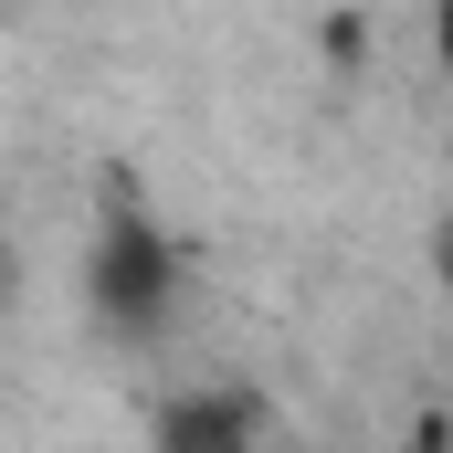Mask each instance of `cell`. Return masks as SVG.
I'll return each instance as SVG.
<instances>
[{
	"mask_svg": "<svg viewBox=\"0 0 453 453\" xmlns=\"http://www.w3.org/2000/svg\"><path fill=\"white\" fill-rule=\"evenodd\" d=\"M433 53H443V74H453V0H433Z\"/></svg>",
	"mask_w": 453,
	"mask_h": 453,
	"instance_id": "obj_3",
	"label": "cell"
},
{
	"mask_svg": "<svg viewBox=\"0 0 453 453\" xmlns=\"http://www.w3.org/2000/svg\"><path fill=\"white\" fill-rule=\"evenodd\" d=\"M85 306L106 317L116 338H158L180 317V242L148 222L137 201H106L96 253H85Z\"/></svg>",
	"mask_w": 453,
	"mask_h": 453,
	"instance_id": "obj_1",
	"label": "cell"
},
{
	"mask_svg": "<svg viewBox=\"0 0 453 453\" xmlns=\"http://www.w3.org/2000/svg\"><path fill=\"white\" fill-rule=\"evenodd\" d=\"M158 453H264V411L242 390H190L158 411Z\"/></svg>",
	"mask_w": 453,
	"mask_h": 453,
	"instance_id": "obj_2",
	"label": "cell"
},
{
	"mask_svg": "<svg viewBox=\"0 0 453 453\" xmlns=\"http://www.w3.org/2000/svg\"><path fill=\"white\" fill-rule=\"evenodd\" d=\"M433 264H443V296H453V222L433 232Z\"/></svg>",
	"mask_w": 453,
	"mask_h": 453,
	"instance_id": "obj_4",
	"label": "cell"
}]
</instances>
